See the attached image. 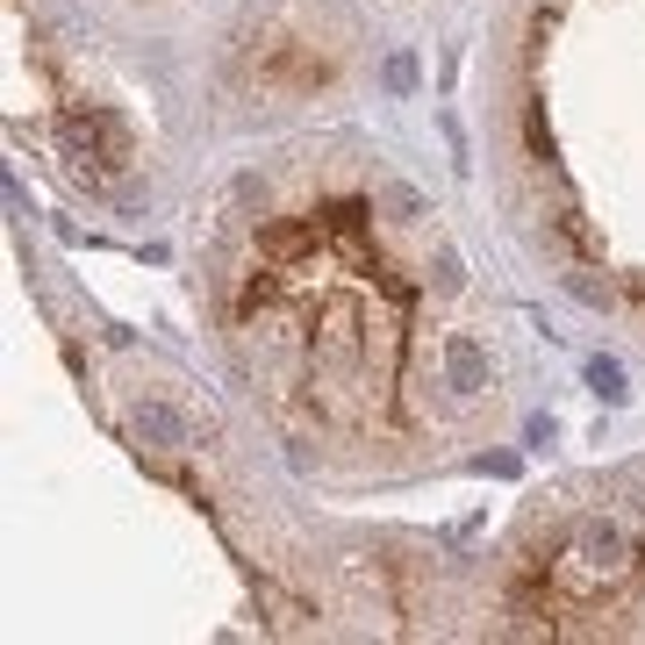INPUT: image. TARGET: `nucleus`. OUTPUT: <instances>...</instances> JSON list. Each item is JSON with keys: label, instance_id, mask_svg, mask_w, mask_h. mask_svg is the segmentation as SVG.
<instances>
[{"label": "nucleus", "instance_id": "obj_1", "mask_svg": "<svg viewBox=\"0 0 645 645\" xmlns=\"http://www.w3.org/2000/svg\"><path fill=\"white\" fill-rule=\"evenodd\" d=\"M194 294L266 445L322 495L416 488L516 430L524 316L452 202L358 130L222 166Z\"/></svg>", "mask_w": 645, "mask_h": 645}, {"label": "nucleus", "instance_id": "obj_2", "mask_svg": "<svg viewBox=\"0 0 645 645\" xmlns=\"http://www.w3.org/2000/svg\"><path fill=\"white\" fill-rule=\"evenodd\" d=\"M480 136L510 252L645 358V0H495Z\"/></svg>", "mask_w": 645, "mask_h": 645}, {"label": "nucleus", "instance_id": "obj_3", "mask_svg": "<svg viewBox=\"0 0 645 645\" xmlns=\"http://www.w3.org/2000/svg\"><path fill=\"white\" fill-rule=\"evenodd\" d=\"M466 631L524 645H645V452L531 495L488 567H466Z\"/></svg>", "mask_w": 645, "mask_h": 645}, {"label": "nucleus", "instance_id": "obj_4", "mask_svg": "<svg viewBox=\"0 0 645 645\" xmlns=\"http://www.w3.org/2000/svg\"><path fill=\"white\" fill-rule=\"evenodd\" d=\"M380 8H430V0H380Z\"/></svg>", "mask_w": 645, "mask_h": 645}]
</instances>
